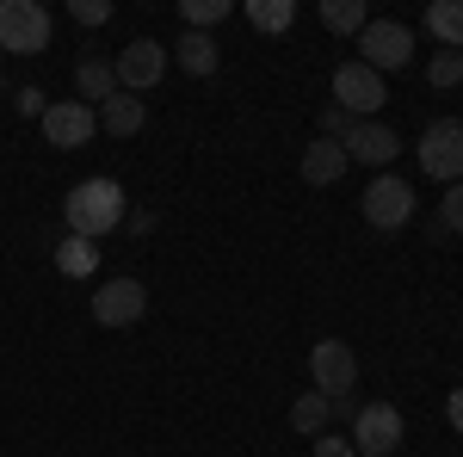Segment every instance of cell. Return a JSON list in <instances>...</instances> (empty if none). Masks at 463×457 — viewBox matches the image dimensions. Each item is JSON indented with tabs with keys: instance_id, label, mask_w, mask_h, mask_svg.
Segmentation results:
<instances>
[{
	"instance_id": "obj_1",
	"label": "cell",
	"mask_w": 463,
	"mask_h": 457,
	"mask_svg": "<svg viewBox=\"0 0 463 457\" xmlns=\"http://www.w3.org/2000/svg\"><path fill=\"white\" fill-rule=\"evenodd\" d=\"M124 211H130V198H124L118 179H80L69 198H62V223H69V235H87V242H99V235H111V229H124Z\"/></svg>"
},
{
	"instance_id": "obj_2",
	"label": "cell",
	"mask_w": 463,
	"mask_h": 457,
	"mask_svg": "<svg viewBox=\"0 0 463 457\" xmlns=\"http://www.w3.org/2000/svg\"><path fill=\"white\" fill-rule=\"evenodd\" d=\"M309 377H316V395H327L334 408H346V395L358 389V352L346 340H316L309 347Z\"/></svg>"
},
{
	"instance_id": "obj_3",
	"label": "cell",
	"mask_w": 463,
	"mask_h": 457,
	"mask_svg": "<svg viewBox=\"0 0 463 457\" xmlns=\"http://www.w3.org/2000/svg\"><path fill=\"white\" fill-rule=\"evenodd\" d=\"M358 62L371 74H402L408 62H414V32L408 25H395V19H371L364 32H358Z\"/></svg>"
},
{
	"instance_id": "obj_4",
	"label": "cell",
	"mask_w": 463,
	"mask_h": 457,
	"mask_svg": "<svg viewBox=\"0 0 463 457\" xmlns=\"http://www.w3.org/2000/svg\"><path fill=\"white\" fill-rule=\"evenodd\" d=\"M0 50L13 56H43L50 50V13L37 0H0Z\"/></svg>"
},
{
	"instance_id": "obj_5",
	"label": "cell",
	"mask_w": 463,
	"mask_h": 457,
	"mask_svg": "<svg viewBox=\"0 0 463 457\" xmlns=\"http://www.w3.org/2000/svg\"><path fill=\"white\" fill-rule=\"evenodd\" d=\"M402 433H408V421H402V408H395V402H364V408L353 414V452L395 457Z\"/></svg>"
},
{
	"instance_id": "obj_6",
	"label": "cell",
	"mask_w": 463,
	"mask_h": 457,
	"mask_svg": "<svg viewBox=\"0 0 463 457\" xmlns=\"http://www.w3.org/2000/svg\"><path fill=\"white\" fill-rule=\"evenodd\" d=\"M358 211H364V223H371V229H402V223L414 216V186H408L402 174H377L371 186H364Z\"/></svg>"
},
{
	"instance_id": "obj_7",
	"label": "cell",
	"mask_w": 463,
	"mask_h": 457,
	"mask_svg": "<svg viewBox=\"0 0 463 457\" xmlns=\"http://www.w3.org/2000/svg\"><path fill=\"white\" fill-rule=\"evenodd\" d=\"M420 167H427L439 186H458L463 179V124L458 118H439V124H427V137H420Z\"/></svg>"
},
{
	"instance_id": "obj_8",
	"label": "cell",
	"mask_w": 463,
	"mask_h": 457,
	"mask_svg": "<svg viewBox=\"0 0 463 457\" xmlns=\"http://www.w3.org/2000/svg\"><path fill=\"white\" fill-rule=\"evenodd\" d=\"M111 69H118V93H137V100H143L148 87L167 74V43H155V37H137V43H124V56H118Z\"/></svg>"
},
{
	"instance_id": "obj_9",
	"label": "cell",
	"mask_w": 463,
	"mask_h": 457,
	"mask_svg": "<svg viewBox=\"0 0 463 457\" xmlns=\"http://www.w3.org/2000/svg\"><path fill=\"white\" fill-rule=\"evenodd\" d=\"M43 137H50V148H87L93 142V130H99V111L80 106V100H56V106H43Z\"/></svg>"
},
{
	"instance_id": "obj_10",
	"label": "cell",
	"mask_w": 463,
	"mask_h": 457,
	"mask_svg": "<svg viewBox=\"0 0 463 457\" xmlns=\"http://www.w3.org/2000/svg\"><path fill=\"white\" fill-rule=\"evenodd\" d=\"M383 100H390V93H383V74H371L364 62H340V69H334V106L346 111V118H353V111L371 118Z\"/></svg>"
},
{
	"instance_id": "obj_11",
	"label": "cell",
	"mask_w": 463,
	"mask_h": 457,
	"mask_svg": "<svg viewBox=\"0 0 463 457\" xmlns=\"http://www.w3.org/2000/svg\"><path fill=\"white\" fill-rule=\"evenodd\" d=\"M143 309H148V290L137 279H106L99 297H93V321L99 328H130V321H143Z\"/></svg>"
},
{
	"instance_id": "obj_12",
	"label": "cell",
	"mask_w": 463,
	"mask_h": 457,
	"mask_svg": "<svg viewBox=\"0 0 463 457\" xmlns=\"http://www.w3.org/2000/svg\"><path fill=\"white\" fill-rule=\"evenodd\" d=\"M340 148H346V161H358V167H390L402 137H395L390 124H377V118H353V130H346Z\"/></svg>"
},
{
	"instance_id": "obj_13",
	"label": "cell",
	"mask_w": 463,
	"mask_h": 457,
	"mask_svg": "<svg viewBox=\"0 0 463 457\" xmlns=\"http://www.w3.org/2000/svg\"><path fill=\"white\" fill-rule=\"evenodd\" d=\"M346 167H353V161H346V148H340V142L316 137L309 148H303V179H309V186H334Z\"/></svg>"
},
{
	"instance_id": "obj_14",
	"label": "cell",
	"mask_w": 463,
	"mask_h": 457,
	"mask_svg": "<svg viewBox=\"0 0 463 457\" xmlns=\"http://www.w3.org/2000/svg\"><path fill=\"white\" fill-rule=\"evenodd\" d=\"M174 62L192 74V81H204V74H216L222 50H216V37H211V32H185V37L174 43Z\"/></svg>"
},
{
	"instance_id": "obj_15",
	"label": "cell",
	"mask_w": 463,
	"mask_h": 457,
	"mask_svg": "<svg viewBox=\"0 0 463 457\" xmlns=\"http://www.w3.org/2000/svg\"><path fill=\"white\" fill-rule=\"evenodd\" d=\"M74 87H80V106L99 111L111 93H118V69H111V62H99V56H87V62L74 69Z\"/></svg>"
},
{
	"instance_id": "obj_16",
	"label": "cell",
	"mask_w": 463,
	"mask_h": 457,
	"mask_svg": "<svg viewBox=\"0 0 463 457\" xmlns=\"http://www.w3.org/2000/svg\"><path fill=\"white\" fill-rule=\"evenodd\" d=\"M143 118H148V106L137 100V93H111L106 106H99V130H111V137H137Z\"/></svg>"
},
{
	"instance_id": "obj_17",
	"label": "cell",
	"mask_w": 463,
	"mask_h": 457,
	"mask_svg": "<svg viewBox=\"0 0 463 457\" xmlns=\"http://www.w3.org/2000/svg\"><path fill=\"white\" fill-rule=\"evenodd\" d=\"M99 266V242H87V235H62L56 242V272L62 279H87Z\"/></svg>"
},
{
	"instance_id": "obj_18",
	"label": "cell",
	"mask_w": 463,
	"mask_h": 457,
	"mask_svg": "<svg viewBox=\"0 0 463 457\" xmlns=\"http://www.w3.org/2000/svg\"><path fill=\"white\" fill-rule=\"evenodd\" d=\"M427 32L445 50H463V0H432L427 6Z\"/></svg>"
},
{
	"instance_id": "obj_19",
	"label": "cell",
	"mask_w": 463,
	"mask_h": 457,
	"mask_svg": "<svg viewBox=\"0 0 463 457\" xmlns=\"http://www.w3.org/2000/svg\"><path fill=\"white\" fill-rule=\"evenodd\" d=\"M327 421H334V402H327V395H316V389L290 402V426H297V433L321 439V433H327Z\"/></svg>"
},
{
	"instance_id": "obj_20",
	"label": "cell",
	"mask_w": 463,
	"mask_h": 457,
	"mask_svg": "<svg viewBox=\"0 0 463 457\" xmlns=\"http://www.w3.org/2000/svg\"><path fill=\"white\" fill-rule=\"evenodd\" d=\"M321 25L340 37H358L371 25V13H364V0H321Z\"/></svg>"
},
{
	"instance_id": "obj_21",
	"label": "cell",
	"mask_w": 463,
	"mask_h": 457,
	"mask_svg": "<svg viewBox=\"0 0 463 457\" xmlns=\"http://www.w3.org/2000/svg\"><path fill=\"white\" fill-rule=\"evenodd\" d=\"M290 19H297L290 0H248V25H253V32L279 37V32H290Z\"/></svg>"
},
{
	"instance_id": "obj_22",
	"label": "cell",
	"mask_w": 463,
	"mask_h": 457,
	"mask_svg": "<svg viewBox=\"0 0 463 457\" xmlns=\"http://www.w3.org/2000/svg\"><path fill=\"white\" fill-rule=\"evenodd\" d=\"M229 13H235L229 0H185V6H179V19H185V32H211L216 19H229Z\"/></svg>"
},
{
	"instance_id": "obj_23",
	"label": "cell",
	"mask_w": 463,
	"mask_h": 457,
	"mask_svg": "<svg viewBox=\"0 0 463 457\" xmlns=\"http://www.w3.org/2000/svg\"><path fill=\"white\" fill-rule=\"evenodd\" d=\"M427 81L432 87H463V50H439L427 62Z\"/></svg>"
},
{
	"instance_id": "obj_24",
	"label": "cell",
	"mask_w": 463,
	"mask_h": 457,
	"mask_svg": "<svg viewBox=\"0 0 463 457\" xmlns=\"http://www.w3.org/2000/svg\"><path fill=\"white\" fill-rule=\"evenodd\" d=\"M439 229L463 235V179H458V186H445V198H439Z\"/></svg>"
},
{
	"instance_id": "obj_25",
	"label": "cell",
	"mask_w": 463,
	"mask_h": 457,
	"mask_svg": "<svg viewBox=\"0 0 463 457\" xmlns=\"http://www.w3.org/2000/svg\"><path fill=\"white\" fill-rule=\"evenodd\" d=\"M74 19H80V25H106L111 0H74Z\"/></svg>"
},
{
	"instance_id": "obj_26",
	"label": "cell",
	"mask_w": 463,
	"mask_h": 457,
	"mask_svg": "<svg viewBox=\"0 0 463 457\" xmlns=\"http://www.w3.org/2000/svg\"><path fill=\"white\" fill-rule=\"evenodd\" d=\"M316 457H353V445H346L340 433H321V439H316Z\"/></svg>"
},
{
	"instance_id": "obj_27",
	"label": "cell",
	"mask_w": 463,
	"mask_h": 457,
	"mask_svg": "<svg viewBox=\"0 0 463 457\" xmlns=\"http://www.w3.org/2000/svg\"><path fill=\"white\" fill-rule=\"evenodd\" d=\"M19 111H25V118H43V93H37V87H19Z\"/></svg>"
},
{
	"instance_id": "obj_28",
	"label": "cell",
	"mask_w": 463,
	"mask_h": 457,
	"mask_svg": "<svg viewBox=\"0 0 463 457\" xmlns=\"http://www.w3.org/2000/svg\"><path fill=\"white\" fill-rule=\"evenodd\" d=\"M445 421H451V433H463V384L451 389V402H445Z\"/></svg>"
},
{
	"instance_id": "obj_29",
	"label": "cell",
	"mask_w": 463,
	"mask_h": 457,
	"mask_svg": "<svg viewBox=\"0 0 463 457\" xmlns=\"http://www.w3.org/2000/svg\"><path fill=\"white\" fill-rule=\"evenodd\" d=\"M124 229H137V235H148V229H155V216H148V211H124Z\"/></svg>"
}]
</instances>
